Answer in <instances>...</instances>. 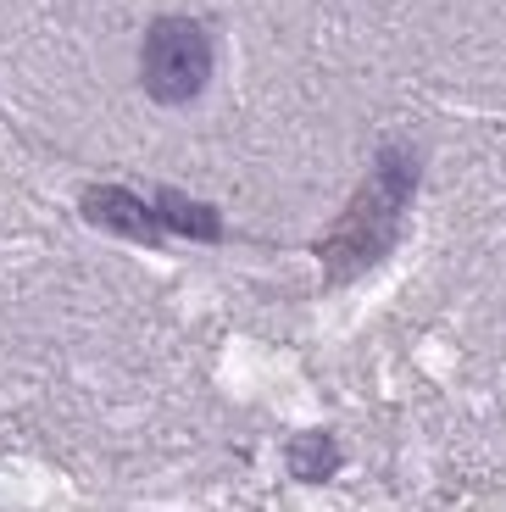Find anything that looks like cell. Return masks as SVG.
<instances>
[{"label": "cell", "mask_w": 506, "mask_h": 512, "mask_svg": "<svg viewBox=\"0 0 506 512\" xmlns=\"http://www.w3.org/2000/svg\"><path fill=\"white\" fill-rule=\"evenodd\" d=\"M212 78V39L190 17H162L145 34V90L167 106H184Z\"/></svg>", "instance_id": "6da1fadb"}, {"label": "cell", "mask_w": 506, "mask_h": 512, "mask_svg": "<svg viewBox=\"0 0 506 512\" xmlns=\"http://www.w3.org/2000/svg\"><path fill=\"white\" fill-rule=\"evenodd\" d=\"M84 212H89V223H101V229H112V234H128V240H156V234H162L156 212L128 190H89Z\"/></svg>", "instance_id": "7a4b0ae2"}, {"label": "cell", "mask_w": 506, "mask_h": 512, "mask_svg": "<svg viewBox=\"0 0 506 512\" xmlns=\"http://www.w3.org/2000/svg\"><path fill=\"white\" fill-rule=\"evenodd\" d=\"M334 468H340V446H334L329 435H295L290 440V474L306 479V485H317V479H329Z\"/></svg>", "instance_id": "3957f363"}, {"label": "cell", "mask_w": 506, "mask_h": 512, "mask_svg": "<svg viewBox=\"0 0 506 512\" xmlns=\"http://www.w3.org/2000/svg\"><path fill=\"white\" fill-rule=\"evenodd\" d=\"M151 212H156V223H167V229H178V234H206V240L217 234V212H212V206H195V201H184V195H173V190L156 195Z\"/></svg>", "instance_id": "277c9868"}]
</instances>
